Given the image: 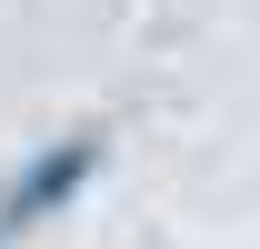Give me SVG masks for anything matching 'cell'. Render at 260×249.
<instances>
[{
	"label": "cell",
	"mask_w": 260,
	"mask_h": 249,
	"mask_svg": "<svg viewBox=\"0 0 260 249\" xmlns=\"http://www.w3.org/2000/svg\"><path fill=\"white\" fill-rule=\"evenodd\" d=\"M90 170H100V140H90V130H80V140H60V150H50V159H30L20 180L0 189V239H20L30 219H50V210H70Z\"/></svg>",
	"instance_id": "1"
}]
</instances>
